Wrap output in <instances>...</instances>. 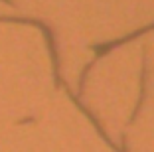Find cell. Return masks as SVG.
Returning <instances> with one entry per match:
<instances>
[{
  "instance_id": "obj_1",
  "label": "cell",
  "mask_w": 154,
  "mask_h": 152,
  "mask_svg": "<svg viewBox=\"0 0 154 152\" xmlns=\"http://www.w3.org/2000/svg\"><path fill=\"white\" fill-rule=\"evenodd\" d=\"M144 93H146V57L142 59V73H140V93H138V101L134 105V111L131 115V123L136 121V116L140 113V107H142V101H144Z\"/></svg>"
}]
</instances>
